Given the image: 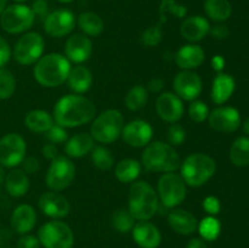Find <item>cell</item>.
Listing matches in <instances>:
<instances>
[{"label":"cell","instance_id":"2e32d148","mask_svg":"<svg viewBox=\"0 0 249 248\" xmlns=\"http://www.w3.org/2000/svg\"><path fill=\"white\" fill-rule=\"evenodd\" d=\"M209 125L221 133H232L241 125L240 112L233 107H218L209 112Z\"/></svg>","mask_w":249,"mask_h":248},{"label":"cell","instance_id":"680465c9","mask_svg":"<svg viewBox=\"0 0 249 248\" xmlns=\"http://www.w3.org/2000/svg\"><path fill=\"white\" fill-rule=\"evenodd\" d=\"M57 1L62 2V4H67V2H72L73 0H57Z\"/></svg>","mask_w":249,"mask_h":248},{"label":"cell","instance_id":"e575fe53","mask_svg":"<svg viewBox=\"0 0 249 248\" xmlns=\"http://www.w3.org/2000/svg\"><path fill=\"white\" fill-rule=\"evenodd\" d=\"M91 162L101 170H108L113 167L114 157L111 151L105 146H96L91 151Z\"/></svg>","mask_w":249,"mask_h":248},{"label":"cell","instance_id":"60d3db41","mask_svg":"<svg viewBox=\"0 0 249 248\" xmlns=\"http://www.w3.org/2000/svg\"><path fill=\"white\" fill-rule=\"evenodd\" d=\"M160 12L162 16L165 14H173L174 16L182 18L187 15V9L184 5H179L175 0H162L160 6Z\"/></svg>","mask_w":249,"mask_h":248},{"label":"cell","instance_id":"30bf717a","mask_svg":"<svg viewBox=\"0 0 249 248\" xmlns=\"http://www.w3.org/2000/svg\"><path fill=\"white\" fill-rule=\"evenodd\" d=\"M75 177V165L67 156H57L51 160L46 173L45 181L51 191H62L67 189Z\"/></svg>","mask_w":249,"mask_h":248},{"label":"cell","instance_id":"816d5d0a","mask_svg":"<svg viewBox=\"0 0 249 248\" xmlns=\"http://www.w3.org/2000/svg\"><path fill=\"white\" fill-rule=\"evenodd\" d=\"M164 88V82L160 78H153L148 82V89L153 92H160Z\"/></svg>","mask_w":249,"mask_h":248},{"label":"cell","instance_id":"1f68e13d","mask_svg":"<svg viewBox=\"0 0 249 248\" xmlns=\"http://www.w3.org/2000/svg\"><path fill=\"white\" fill-rule=\"evenodd\" d=\"M204 12L212 21L224 22L230 18L232 6L229 0H206Z\"/></svg>","mask_w":249,"mask_h":248},{"label":"cell","instance_id":"8fae6325","mask_svg":"<svg viewBox=\"0 0 249 248\" xmlns=\"http://www.w3.org/2000/svg\"><path fill=\"white\" fill-rule=\"evenodd\" d=\"M44 38L36 32H28L18 39L14 48V58L19 65L28 66L36 63L43 56Z\"/></svg>","mask_w":249,"mask_h":248},{"label":"cell","instance_id":"74e56055","mask_svg":"<svg viewBox=\"0 0 249 248\" xmlns=\"http://www.w3.org/2000/svg\"><path fill=\"white\" fill-rule=\"evenodd\" d=\"M16 90V79L11 71L0 68V100L10 99Z\"/></svg>","mask_w":249,"mask_h":248},{"label":"cell","instance_id":"5b68a950","mask_svg":"<svg viewBox=\"0 0 249 248\" xmlns=\"http://www.w3.org/2000/svg\"><path fill=\"white\" fill-rule=\"evenodd\" d=\"M182 180L192 187H199L213 177L216 170V163L206 153H192L185 158L180 165Z\"/></svg>","mask_w":249,"mask_h":248},{"label":"cell","instance_id":"6f0895ef","mask_svg":"<svg viewBox=\"0 0 249 248\" xmlns=\"http://www.w3.org/2000/svg\"><path fill=\"white\" fill-rule=\"evenodd\" d=\"M5 179V173H4V169H2V167L0 165V185H1V182L4 181Z\"/></svg>","mask_w":249,"mask_h":248},{"label":"cell","instance_id":"5bb4252c","mask_svg":"<svg viewBox=\"0 0 249 248\" xmlns=\"http://www.w3.org/2000/svg\"><path fill=\"white\" fill-rule=\"evenodd\" d=\"M174 91L185 101H195L202 92V79L194 71H181L173 82Z\"/></svg>","mask_w":249,"mask_h":248},{"label":"cell","instance_id":"44dd1931","mask_svg":"<svg viewBox=\"0 0 249 248\" xmlns=\"http://www.w3.org/2000/svg\"><path fill=\"white\" fill-rule=\"evenodd\" d=\"M206 53L197 44H187L181 46L175 53V63L182 71H192L204 62Z\"/></svg>","mask_w":249,"mask_h":248},{"label":"cell","instance_id":"f35d334b","mask_svg":"<svg viewBox=\"0 0 249 248\" xmlns=\"http://www.w3.org/2000/svg\"><path fill=\"white\" fill-rule=\"evenodd\" d=\"M160 22L156 26L148 27L147 29H145L141 35V43L143 44L147 48H153V46H157L158 44L162 41L163 32L160 28Z\"/></svg>","mask_w":249,"mask_h":248},{"label":"cell","instance_id":"9f6ffc18","mask_svg":"<svg viewBox=\"0 0 249 248\" xmlns=\"http://www.w3.org/2000/svg\"><path fill=\"white\" fill-rule=\"evenodd\" d=\"M243 130H245L246 133H247L249 135V118L246 119V122L243 123Z\"/></svg>","mask_w":249,"mask_h":248},{"label":"cell","instance_id":"ab89813d","mask_svg":"<svg viewBox=\"0 0 249 248\" xmlns=\"http://www.w3.org/2000/svg\"><path fill=\"white\" fill-rule=\"evenodd\" d=\"M189 116L196 123H202L206 119H208V106L203 101H198V100L191 101V105L189 106Z\"/></svg>","mask_w":249,"mask_h":248},{"label":"cell","instance_id":"d6a6232c","mask_svg":"<svg viewBox=\"0 0 249 248\" xmlns=\"http://www.w3.org/2000/svg\"><path fill=\"white\" fill-rule=\"evenodd\" d=\"M230 159L236 167H247L249 165V139L238 138L233 141L230 148Z\"/></svg>","mask_w":249,"mask_h":248},{"label":"cell","instance_id":"11a10c76","mask_svg":"<svg viewBox=\"0 0 249 248\" xmlns=\"http://www.w3.org/2000/svg\"><path fill=\"white\" fill-rule=\"evenodd\" d=\"M6 5H7V0H0V16H1L2 11L5 10Z\"/></svg>","mask_w":249,"mask_h":248},{"label":"cell","instance_id":"f1b7e54d","mask_svg":"<svg viewBox=\"0 0 249 248\" xmlns=\"http://www.w3.org/2000/svg\"><path fill=\"white\" fill-rule=\"evenodd\" d=\"M24 124L29 130L34 133L45 134L55 124V121L49 112L43 109H33L26 114Z\"/></svg>","mask_w":249,"mask_h":248},{"label":"cell","instance_id":"7402d4cb","mask_svg":"<svg viewBox=\"0 0 249 248\" xmlns=\"http://www.w3.org/2000/svg\"><path fill=\"white\" fill-rule=\"evenodd\" d=\"M134 241L141 248H157L160 245L162 236L157 226L148 220L139 221L133 228Z\"/></svg>","mask_w":249,"mask_h":248},{"label":"cell","instance_id":"cb8c5ba5","mask_svg":"<svg viewBox=\"0 0 249 248\" xmlns=\"http://www.w3.org/2000/svg\"><path fill=\"white\" fill-rule=\"evenodd\" d=\"M36 224V209L29 204H21L11 215V226L17 233L26 235Z\"/></svg>","mask_w":249,"mask_h":248},{"label":"cell","instance_id":"277c9868","mask_svg":"<svg viewBox=\"0 0 249 248\" xmlns=\"http://www.w3.org/2000/svg\"><path fill=\"white\" fill-rule=\"evenodd\" d=\"M141 160L146 170L155 173H174L181 165L177 150L162 141L148 143L143 150Z\"/></svg>","mask_w":249,"mask_h":248},{"label":"cell","instance_id":"681fc988","mask_svg":"<svg viewBox=\"0 0 249 248\" xmlns=\"http://www.w3.org/2000/svg\"><path fill=\"white\" fill-rule=\"evenodd\" d=\"M209 33H212V35L215 39H218V40H224V39H226L229 36L230 31H229L228 26H225V24L223 23H219L215 24L213 28H211V32H209Z\"/></svg>","mask_w":249,"mask_h":248},{"label":"cell","instance_id":"8992f818","mask_svg":"<svg viewBox=\"0 0 249 248\" xmlns=\"http://www.w3.org/2000/svg\"><path fill=\"white\" fill-rule=\"evenodd\" d=\"M124 128V117L118 109H106L92 122L90 135L101 143H112L122 135Z\"/></svg>","mask_w":249,"mask_h":248},{"label":"cell","instance_id":"6da1fadb","mask_svg":"<svg viewBox=\"0 0 249 248\" xmlns=\"http://www.w3.org/2000/svg\"><path fill=\"white\" fill-rule=\"evenodd\" d=\"M53 121L63 128L84 125L95 118L96 107L91 100L82 95H66L53 107Z\"/></svg>","mask_w":249,"mask_h":248},{"label":"cell","instance_id":"9a60e30c","mask_svg":"<svg viewBox=\"0 0 249 248\" xmlns=\"http://www.w3.org/2000/svg\"><path fill=\"white\" fill-rule=\"evenodd\" d=\"M121 136L131 147H146L152 140L153 129L148 122L136 119L124 125Z\"/></svg>","mask_w":249,"mask_h":248},{"label":"cell","instance_id":"83f0119b","mask_svg":"<svg viewBox=\"0 0 249 248\" xmlns=\"http://www.w3.org/2000/svg\"><path fill=\"white\" fill-rule=\"evenodd\" d=\"M5 187L10 196L22 197L28 192L29 179L23 169H12L5 179Z\"/></svg>","mask_w":249,"mask_h":248},{"label":"cell","instance_id":"484cf974","mask_svg":"<svg viewBox=\"0 0 249 248\" xmlns=\"http://www.w3.org/2000/svg\"><path fill=\"white\" fill-rule=\"evenodd\" d=\"M95 147V140L90 134L80 133L66 141L65 152L67 157L80 158L90 153Z\"/></svg>","mask_w":249,"mask_h":248},{"label":"cell","instance_id":"b9f144b4","mask_svg":"<svg viewBox=\"0 0 249 248\" xmlns=\"http://www.w3.org/2000/svg\"><path fill=\"white\" fill-rule=\"evenodd\" d=\"M167 139L169 145L174 146L181 145L182 142L186 139V133H185V129L182 128L179 124H172V125L168 128L167 131Z\"/></svg>","mask_w":249,"mask_h":248},{"label":"cell","instance_id":"e0dca14e","mask_svg":"<svg viewBox=\"0 0 249 248\" xmlns=\"http://www.w3.org/2000/svg\"><path fill=\"white\" fill-rule=\"evenodd\" d=\"M156 109L160 119L168 123H177L184 116V105L175 92H163L156 101Z\"/></svg>","mask_w":249,"mask_h":248},{"label":"cell","instance_id":"f6af8a7d","mask_svg":"<svg viewBox=\"0 0 249 248\" xmlns=\"http://www.w3.org/2000/svg\"><path fill=\"white\" fill-rule=\"evenodd\" d=\"M220 208H221L220 201H219L216 197L208 196L204 198L203 209L208 214H211V215H215V214H218L219 212H220Z\"/></svg>","mask_w":249,"mask_h":248},{"label":"cell","instance_id":"91938a15","mask_svg":"<svg viewBox=\"0 0 249 248\" xmlns=\"http://www.w3.org/2000/svg\"><path fill=\"white\" fill-rule=\"evenodd\" d=\"M14 1H16V2H23V1H26V0H14Z\"/></svg>","mask_w":249,"mask_h":248},{"label":"cell","instance_id":"52a82bcc","mask_svg":"<svg viewBox=\"0 0 249 248\" xmlns=\"http://www.w3.org/2000/svg\"><path fill=\"white\" fill-rule=\"evenodd\" d=\"M36 21L31 6L23 4H12L5 7L0 16V26L10 34H18L27 32Z\"/></svg>","mask_w":249,"mask_h":248},{"label":"cell","instance_id":"ee69618b","mask_svg":"<svg viewBox=\"0 0 249 248\" xmlns=\"http://www.w3.org/2000/svg\"><path fill=\"white\" fill-rule=\"evenodd\" d=\"M32 11H33L34 16L39 17L41 19H45L48 17V15L50 14L49 11V5L46 2V0H34L33 5L31 6Z\"/></svg>","mask_w":249,"mask_h":248},{"label":"cell","instance_id":"db71d44e","mask_svg":"<svg viewBox=\"0 0 249 248\" xmlns=\"http://www.w3.org/2000/svg\"><path fill=\"white\" fill-rule=\"evenodd\" d=\"M187 248H208L207 247L206 242L201 238H192L187 245Z\"/></svg>","mask_w":249,"mask_h":248},{"label":"cell","instance_id":"ffe728a7","mask_svg":"<svg viewBox=\"0 0 249 248\" xmlns=\"http://www.w3.org/2000/svg\"><path fill=\"white\" fill-rule=\"evenodd\" d=\"M209 32H211L209 21L198 15L185 18L180 26V34L182 38L191 43H196L204 39Z\"/></svg>","mask_w":249,"mask_h":248},{"label":"cell","instance_id":"f5cc1de1","mask_svg":"<svg viewBox=\"0 0 249 248\" xmlns=\"http://www.w3.org/2000/svg\"><path fill=\"white\" fill-rule=\"evenodd\" d=\"M212 66H213V68L216 72L220 73L224 70V66H225V60H224L223 56H214L213 60H212Z\"/></svg>","mask_w":249,"mask_h":248},{"label":"cell","instance_id":"d4e9b609","mask_svg":"<svg viewBox=\"0 0 249 248\" xmlns=\"http://www.w3.org/2000/svg\"><path fill=\"white\" fill-rule=\"evenodd\" d=\"M235 91V79L226 73H218L212 87V101L215 105H223L232 96Z\"/></svg>","mask_w":249,"mask_h":248},{"label":"cell","instance_id":"7bdbcfd3","mask_svg":"<svg viewBox=\"0 0 249 248\" xmlns=\"http://www.w3.org/2000/svg\"><path fill=\"white\" fill-rule=\"evenodd\" d=\"M45 136L51 143H63L68 140V134L63 126L58 124H53L50 129L45 133Z\"/></svg>","mask_w":249,"mask_h":248},{"label":"cell","instance_id":"603a6c76","mask_svg":"<svg viewBox=\"0 0 249 248\" xmlns=\"http://www.w3.org/2000/svg\"><path fill=\"white\" fill-rule=\"evenodd\" d=\"M168 223L170 228L180 235H191L198 226L196 216L185 209H173L172 212H169Z\"/></svg>","mask_w":249,"mask_h":248},{"label":"cell","instance_id":"4dcf8cb0","mask_svg":"<svg viewBox=\"0 0 249 248\" xmlns=\"http://www.w3.org/2000/svg\"><path fill=\"white\" fill-rule=\"evenodd\" d=\"M77 23L85 35L97 36L104 32V21L96 12H83L78 16Z\"/></svg>","mask_w":249,"mask_h":248},{"label":"cell","instance_id":"7a4b0ae2","mask_svg":"<svg viewBox=\"0 0 249 248\" xmlns=\"http://www.w3.org/2000/svg\"><path fill=\"white\" fill-rule=\"evenodd\" d=\"M71 68V62L65 55L58 53H46L36 62L34 79L44 88H57L67 80Z\"/></svg>","mask_w":249,"mask_h":248},{"label":"cell","instance_id":"7dc6e473","mask_svg":"<svg viewBox=\"0 0 249 248\" xmlns=\"http://www.w3.org/2000/svg\"><path fill=\"white\" fill-rule=\"evenodd\" d=\"M39 238L33 235H23L17 241V248H39Z\"/></svg>","mask_w":249,"mask_h":248},{"label":"cell","instance_id":"3957f363","mask_svg":"<svg viewBox=\"0 0 249 248\" xmlns=\"http://www.w3.org/2000/svg\"><path fill=\"white\" fill-rule=\"evenodd\" d=\"M160 198L148 182L134 181L129 189L128 211L139 221L150 220L158 212Z\"/></svg>","mask_w":249,"mask_h":248},{"label":"cell","instance_id":"f546056e","mask_svg":"<svg viewBox=\"0 0 249 248\" xmlns=\"http://www.w3.org/2000/svg\"><path fill=\"white\" fill-rule=\"evenodd\" d=\"M141 169H142V164L139 160L133 159V158H125L117 163L116 168H114V174L119 181L123 184H129L138 179Z\"/></svg>","mask_w":249,"mask_h":248},{"label":"cell","instance_id":"ac0fdd59","mask_svg":"<svg viewBox=\"0 0 249 248\" xmlns=\"http://www.w3.org/2000/svg\"><path fill=\"white\" fill-rule=\"evenodd\" d=\"M92 53V41L85 34H73L65 45V56L70 62L83 63Z\"/></svg>","mask_w":249,"mask_h":248},{"label":"cell","instance_id":"d6986e66","mask_svg":"<svg viewBox=\"0 0 249 248\" xmlns=\"http://www.w3.org/2000/svg\"><path fill=\"white\" fill-rule=\"evenodd\" d=\"M38 206L45 215L53 219L65 218L66 215H68L71 209L68 199L55 191L45 192L41 195L39 197Z\"/></svg>","mask_w":249,"mask_h":248},{"label":"cell","instance_id":"4316f807","mask_svg":"<svg viewBox=\"0 0 249 248\" xmlns=\"http://www.w3.org/2000/svg\"><path fill=\"white\" fill-rule=\"evenodd\" d=\"M67 82L72 91L78 95L84 94L91 88L92 74L85 66H75L74 68H71Z\"/></svg>","mask_w":249,"mask_h":248},{"label":"cell","instance_id":"bcb514c9","mask_svg":"<svg viewBox=\"0 0 249 248\" xmlns=\"http://www.w3.org/2000/svg\"><path fill=\"white\" fill-rule=\"evenodd\" d=\"M11 58V49L9 43L2 35H0V68H4V66Z\"/></svg>","mask_w":249,"mask_h":248},{"label":"cell","instance_id":"c3c4849f","mask_svg":"<svg viewBox=\"0 0 249 248\" xmlns=\"http://www.w3.org/2000/svg\"><path fill=\"white\" fill-rule=\"evenodd\" d=\"M22 167L23 170L28 174H34L39 170L40 164H39V160L36 157H24V159L22 160Z\"/></svg>","mask_w":249,"mask_h":248},{"label":"cell","instance_id":"7c38bea8","mask_svg":"<svg viewBox=\"0 0 249 248\" xmlns=\"http://www.w3.org/2000/svg\"><path fill=\"white\" fill-rule=\"evenodd\" d=\"M27 145L19 134L10 133L0 139V165L15 168L26 157Z\"/></svg>","mask_w":249,"mask_h":248},{"label":"cell","instance_id":"d590c367","mask_svg":"<svg viewBox=\"0 0 249 248\" xmlns=\"http://www.w3.org/2000/svg\"><path fill=\"white\" fill-rule=\"evenodd\" d=\"M199 233H201L202 238L207 241H214L219 237L221 231V225L220 221L216 218H214L213 215L207 216L204 218L201 223L197 226Z\"/></svg>","mask_w":249,"mask_h":248},{"label":"cell","instance_id":"f907efd6","mask_svg":"<svg viewBox=\"0 0 249 248\" xmlns=\"http://www.w3.org/2000/svg\"><path fill=\"white\" fill-rule=\"evenodd\" d=\"M41 152H43V156L46 158V159H50V160L55 159V158L58 156L57 147H56L55 143H51V142L44 145Z\"/></svg>","mask_w":249,"mask_h":248},{"label":"cell","instance_id":"ba28073f","mask_svg":"<svg viewBox=\"0 0 249 248\" xmlns=\"http://www.w3.org/2000/svg\"><path fill=\"white\" fill-rule=\"evenodd\" d=\"M38 238L45 248H72L74 243L72 229L60 220L44 224L39 229Z\"/></svg>","mask_w":249,"mask_h":248},{"label":"cell","instance_id":"9c48e42d","mask_svg":"<svg viewBox=\"0 0 249 248\" xmlns=\"http://www.w3.org/2000/svg\"><path fill=\"white\" fill-rule=\"evenodd\" d=\"M158 198L164 208L170 209L179 206L186 197V184L180 175L165 173L158 180Z\"/></svg>","mask_w":249,"mask_h":248},{"label":"cell","instance_id":"836d02e7","mask_svg":"<svg viewBox=\"0 0 249 248\" xmlns=\"http://www.w3.org/2000/svg\"><path fill=\"white\" fill-rule=\"evenodd\" d=\"M148 99V91L145 87L142 85H134L125 95V102L126 108L130 111H139V109L143 108L147 104Z\"/></svg>","mask_w":249,"mask_h":248},{"label":"cell","instance_id":"8d00e7d4","mask_svg":"<svg viewBox=\"0 0 249 248\" xmlns=\"http://www.w3.org/2000/svg\"><path fill=\"white\" fill-rule=\"evenodd\" d=\"M134 220L135 219L133 218V215L129 213V211H125V209H118V211H116L111 219L112 226L122 233H126L133 230L134 225H135Z\"/></svg>","mask_w":249,"mask_h":248},{"label":"cell","instance_id":"4fadbf2b","mask_svg":"<svg viewBox=\"0 0 249 248\" xmlns=\"http://www.w3.org/2000/svg\"><path fill=\"white\" fill-rule=\"evenodd\" d=\"M75 27V16L71 10L57 9L51 11L44 19L46 34L53 38H62L73 32Z\"/></svg>","mask_w":249,"mask_h":248}]
</instances>
